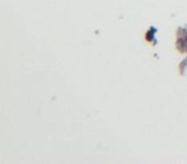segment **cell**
<instances>
[{
  "instance_id": "7a4b0ae2",
  "label": "cell",
  "mask_w": 187,
  "mask_h": 164,
  "mask_svg": "<svg viewBox=\"0 0 187 164\" xmlns=\"http://www.w3.org/2000/svg\"><path fill=\"white\" fill-rule=\"evenodd\" d=\"M155 32H156V28L151 27V28L148 31V33L145 35V39H146V41H155V40H154V35H155Z\"/></svg>"
},
{
  "instance_id": "6da1fadb",
  "label": "cell",
  "mask_w": 187,
  "mask_h": 164,
  "mask_svg": "<svg viewBox=\"0 0 187 164\" xmlns=\"http://www.w3.org/2000/svg\"><path fill=\"white\" fill-rule=\"evenodd\" d=\"M176 48L180 53H187V35L178 37L176 41Z\"/></svg>"
}]
</instances>
